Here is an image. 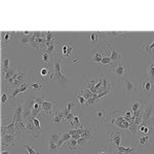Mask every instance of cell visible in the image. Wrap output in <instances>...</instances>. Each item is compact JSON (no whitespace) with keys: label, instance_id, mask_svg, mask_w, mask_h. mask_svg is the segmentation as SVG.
<instances>
[{"label":"cell","instance_id":"cell-1","mask_svg":"<svg viewBox=\"0 0 154 154\" xmlns=\"http://www.w3.org/2000/svg\"><path fill=\"white\" fill-rule=\"evenodd\" d=\"M65 72V64L63 63L60 57H57L54 60L53 66V80L60 86L68 85V79L64 74Z\"/></svg>","mask_w":154,"mask_h":154},{"label":"cell","instance_id":"cell-2","mask_svg":"<svg viewBox=\"0 0 154 154\" xmlns=\"http://www.w3.org/2000/svg\"><path fill=\"white\" fill-rule=\"evenodd\" d=\"M93 139L94 138H91V137H84V138H80L79 140L70 139V140L67 141V142L62 146V148H65L68 154H74V153L78 152V151H80L81 149L84 147V145H85L88 141L93 140Z\"/></svg>","mask_w":154,"mask_h":154},{"label":"cell","instance_id":"cell-3","mask_svg":"<svg viewBox=\"0 0 154 154\" xmlns=\"http://www.w3.org/2000/svg\"><path fill=\"white\" fill-rule=\"evenodd\" d=\"M142 123L145 125H148L151 128V131L153 134L154 130V103L149 102L147 105H144L143 110V118Z\"/></svg>","mask_w":154,"mask_h":154},{"label":"cell","instance_id":"cell-4","mask_svg":"<svg viewBox=\"0 0 154 154\" xmlns=\"http://www.w3.org/2000/svg\"><path fill=\"white\" fill-rule=\"evenodd\" d=\"M45 96L38 97V98H34L31 101L28 102L30 108H31V117H40V115L43 113V109H42V103L44 101Z\"/></svg>","mask_w":154,"mask_h":154},{"label":"cell","instance_id":"cell-5","mask_svg":"<svg viewBox=\"0 0 154 154\" xmlns=\"http://www.w3.org/2000/svg\"><path fill=\"white\" fill-rule=\"evenodd\" d=\"M110 121L116 128H118V130H122V131L130 130V123L123 118L122 114H120L118 111H115L113 114H111Z\"/></svg>","mask_w":154,"mask_h":154},{"label":"cell","instance_id":"cell-6","mask_svg":"<svg viewBox=\"0 0 154 154\" xmlns=\"http://www.w3.org/2000/svg\"><path fill=\"white\" fill-rule=\"evenodd\" d=\"M25 72L22 71H16V73L14 74L11 77H9L8 79L5 80V83L8 88H11L14 86H21L25 83Z\"/></svg>","mask_w":154,"mask_h":154},{"label":"cell","instance_id":"cell-7","mask_svg":"<svg viewBox=\"0 0 154 154\" xmlns=\"http://www.w3.org/2000/svg\"><path fill=\"white\" fill-rule=\"evenodd\" d=\"M35 72L43 80H53V68L48 64H40L35 68Z\"/></svg>","mask_w":154,"mask_h":154},{"label":"cell","instance_id":"cell-8","mask_svg":"<svg viewBox=\"0 0 154 154\" xmlns=\"http://www.w3.org/2000/svg\"><path fill=\"white\" fill-rule=\"evenodd\" d=\"M112 71L115 73V75L118 78H125L128 75V72H130V65L125 63H121L120 61L117 63H113L112 66Z\"/></svg>","mask_w":154,"mask_h":154},{"label":"cell","instance_id":"cell-9","mask_svg":"<svg viewBox=\"0 0 154 154\" xmlns=\"http://www.w3.org/2000/svg\"><path fill=\"white\" fill-rule=\"evenodd\" d=\"M74 43L71 41L63 42L58 46V57L60 58H70L73 54Z\"/></svg>","mask_w":154,"mask_h":154},{"label":"cell","instance_id":"cell-10","mask_svg":"<svg viewBox=\"0 0 154 154\" xmlns=\"http://www.w3.org/2000/svg\"><path fill=\"white\" fill-rule=\"evenodd\" d=\"M106 56L112 60L113 63H117V62L121 61V57H122V51L119 48H116L115 45L112 46V42H109V48L108 51H104Z\"/></svg>","mask_w":154,"mask_h":154},{"label":"cell","instance_id":"cell-11","mask_svg":"<svg viewBox=\"0 0 154 154\" xmlns=\"http://www.w3.org/2000/svg\"><path fill=\"white\" fill-rule=\"evenodd\" d=\"M58 108L57 105L54 103H53L51 101H49L48 99L44 98V101L42 103V109H43V113L48 114L51 117H53L54 114V111L56 109Z\"/></svg>","mask_w":154,"mask_h":154},{"label":"cell","instance_id":"cell-12","mask_svg":"<svg viewBox=\"0 0 154 154\" xmlns=\"http://www.w3.org/2000/svg\"><path fill=\"white\" fill-rule=\"evenodd\" d=\"M121 140H122V133H121L120 131H113V133H109L108 134L109 144H114L116 148L120 146Z\"/></svg>","mask_w":154,"mask_h":154},{"label":"cell","instance_id":"cell-13","mask_svg":"<svg viewBox=\"0 0 154 154\" xmlns=\"http://www.w3.org/2000/svg\"><path fill=\"white\" fill-rule=\"evenodd\" d=\"M17 134H14V135H2L1 136V145L2 147L3 146H11V147H16L17 144L14 142V139H16Z\"/></svg>","mask_w":154,"mask_h":154},{"label":"cell","instance_id":"cell-14","mask_svg":"<svg viewBox=\"0 0 154 154\" xmlns=\"http://www.w3.org/2000/svg\"><path fill=\"white\" fill-rule=\"evenodd\" d=\"M26 122V125H27V131L30 133V135L32 137H34V138H39L40 137V131H38L37 128H35V125H34L33 123V120H32V118H29L28 120L25 121Z\"/></svg>","mask_w":154,"mask_h":154},{"label":"cell","instance_id":"cell-15","mask_svg":"<svg viewBox=\"0 0 154 154\" xmlns=\"http://www.w3.org/2000/svg\"><path fill=\"white\" fill-rule=\"evenodd\" d=\"M14 135V134H17V131H16V121L11 118V121L8 125H2L1 126V136L2 135Z\"/></svg>","mask_w":154,"mask_h":154},{"label":"cell","instance_id":"cell-16","mask_svg":"<svg viewBox=\"0 0 154 154\" xmlns=\"http://www.w3.org/2000/svg\"><path fill=\"white\" fill-rule=\"evenodd\" d=\"M49 45L59 46L58 38H57L56 33H54V32H46V46H49Z\"/></svg>","mask_w":154,"mask_h":154},{"label":"cell","instance_id":"cell-17","mask_svg":"<svg viewBox=\"0 0 154 154\" xmlns=\"http://www.w3.org/2000/svg\"><path fill=\"white\" fill-rule=\"evenodd\" d=\"M142 51H144V54L148 57H152L154 56V38L153 40L149 43H144L142 45Z\"/></svg>","mask_w":154,"mask_h":154},{"label":"cell","instance_id":"cell-18","mask_svg":"<svg viewBox=\"0 0 154 154\" xmlns=\"http://www.w3.org/2000/svg\"><path fill=\"white\" fill-rule=\"evenodd\" d=\"M65 120V114H64V109L57 108L54 111V116L51 117V121L53 122H62Z\"/></svg>","mask_w":154,"mask_h":154},{"label":"cell","instance_id":"cell-19","mask_svg":"<svg viewBox=\"0 0 154 154\" xmlns=\"http://www.w3.org/2000/svg\"><path fill=\"white\" fill-rule=\"evenodd\" d=\"M146 74L149 77V80L152 82V84H154V59L151 60L146 66Z\"/></svg>","mask_w":154,"mask_h":154},{"label":"cell","instance_id":"cell-20","mask_svg":"<svg viewBox=\"0 0 154 154\" xmlns=\"http://www.w3.org/2000/svg\"><path fill=\"white\" fill-rule=\"evenodd\" d=\"M30 88H31V85H30V84H26V83H24L23 85H21V86H19V88H14V91H11V98H12V99H16V98H17V96L20 95V94H22V93H24V91H28V89H29Z\"/></svg>","mask_w":154,"mask_h":154},{"label":"cell","instance_id":"cell-21","mask_svg":"<svg viewBox=\"0 0 154 154\" xmlns=\"http://www.w3.org/2000/svg\"><path fill=\"white\" fill-rule=\"evenodd\" d=\"M122 116H123V118H125V120L130 123V125L134 122V120H135V113L133 112L131 109H128V108L123 109Z\"/></svg>","mask_w":154,"mask_h":154},{"label":"cell","instance_id":"cell-22","mask_svg":"<svg viewBox=\"0 0 154 154\" xmlns=\"http://www.w3.org/2000/svg\"><path fill=\"white\" fill-rule=\"evenodd\" d=\"M103 57H104V51H91V62L94 63V65H96V64H101Z\"/></svg>","mask_w":154,"mask_h":154},{"label":"cell","instance_id":"cell-23","mask_svg":"<svg viewBox=\"0 0 154 154\" xmlns=\"http://www.w3.org/2000/svg\"><path fill=\"white\" fill-rule=\"evenodd\" d=\"M95 117L98 119L100 122H105L107 119V113L104 108H98L95 111Z\"/></svg>","mask_w":154,"mask_h":154},{"label":"cell","instance_id":"cell-24","mask_svg":"<svg viewBox=\"0 0 154 154\" xmlns=\"http://www.w3.org/2000/svg\"><path fill=\"white\" fill-rule=\"evenodd\" d=\"M137 152L136 148H125L122 146H119L116 148V150L114 151V154H135Z\"/></svg>","mask_w":154,"mask_h":154},{"label":"cell","instance_id":"cell-25","mask_svg":"<svg viewBox=\"0 0 154 154\" xmlns=\"http://www.w3.org/2000/svg\"><path fill=\"white\" fill-rule=\"evenodd\" d=\"M78 106V103H77L76 101L74 100H69L67 102V106L66 108L64 109V114H65V118L68 116V114H70L72 112V110H73L75 107Z\"/></svg>","mask_w":154,"mask_h":154},{"label":"cell","instance_id":"cell-26","mask_svg":"<svg viewBox=\"0 0 154 154\" xmlns=\"http://www.w3.org/2000/svg\"><path fill=\"white\" fill-rule=\"evenodd\" d=\"M14 32H2L1 33V44H2V46H5L8 44V42L9 40H11V36L12 35H14Z\"/></svg>","mask_w":154,"mask_h":154},{"label":"cell","instance_id":"cell-27","mask_svg":"<svg viewBox=\"0 0 154 154\" xmlns=\"http://www.w3.org/2000/svg\"><path fill=\"white\" fill-rule=\"evenodd\" d=\"M152 82H151L150 80H146V81H142V82L140 83V89L141 91H143L144 93L148 94L151 91V89H152Z\"/></svg>","mask_w":154,"mask_h":154},{"label":"cell","instance_id":"cell-28","mask_svg":"<svg viewBox=\"0 0 154 154\" xmlns=\"http://www.w3.org/2000/svg\"><path fill=\"white\" fill-rule=\"evenodd\" d=\"M70 125H71V128H82L83 126L81 125V117L79 116H75L74 115L73 119L70 121Z\"/></svg>","mask_w":154,"mask_h":154},{"label":"cell","instance_id":"cell-29","mask_svg":"<svg viewBox=\"0 0 154 154\" xmlns=\"http://www.w3.org/2000/svg\"><path fill=\"white\" fill-rule=\"evenodd\" d=\"M70 139H72V136L70 135V134L68 133V131H66V133H64L63 135H62V138H61V140L59 141V143H58V147L59 148H62V146L65 144L67 141H69Z\"/></svg>","mask_w":154,"mask_h":154},{"label":"cell","instance_id":"cell-30","mask_svg":"<svg viewBox=\"0 0 154 154\" xmlns=\"http://www.w3.org/2000/svg\"><path fill=\"white\" fill-rule=\"evenodd\" d=\"M107 35L112 36L114 38H117V39H123L125 36L128 35V33H126V32H108Z\"/></svg>","mask_w":154,"mask_h":154},{"label":"cell","instance_id":"cell-31","mask_svg":"<svg viewBox=\"0 0 154 154\" xmlns=\"http://www.w3.org/2000/svg\"><path fill=\"white\" fill-rule=\"evenodd\" d=\"M9 63H11V60H9L8 58H3V60H2V73L5 74L7 73V72L9 71Z\"/></svg>","mask_w":154,"mask_h":154},{"label":"cell","instance_id":"cell-32","mask_svg":"<svg viewBox=\"0 0 154 154\" xmlns=\"http://www.w3.org/2000/svg\"><path fill=\"white\" fill-rule=\"evenodd\" d=\"M25 151H26L27 154H40L41 149H39V150H35L32 145H30V144H26V145H25Z\"/></svg>","mask_w":154,"mask_h":154},{"label":"cell","instance_id":"cell-33","mask_svg":"<svg viewBox=\"0 0 154 154\" xmlns=\"http://www.w3.org/2000/svg\"><path fill=\"white\" fill-rule=\"evenodd\" d=\"M61 138H62V136L60 135L59 131H51V139H49V141H53V142L58 144L59 141L61 140Z\"/></svg>","mask_w":154,"mask_h":154},{"label":"cell","instance_id":"cell-34","mask_svg":"<svg viewBox=\"0 0 154 154\" xmlns=\"http://www.w3.org/2000/svg\"><path fill=\"white\" fill-rule=\"evenodd\" d=\"M80 94L84 97V98H85L86 101L89 100V99H91V98H93V96H94V94L91 93V91H89V89H88V88L82 89V91H80Z\"/></svg>","mask_w":154,"mask_h":154},{"label":"cell","instance_id":"cell-35","mask_svg":"<svg viewBox=\"0 0 154 154\" xmlns=\"http://www.w3.org/2000/svg\"><path fill=\"white\" fill-rule=\"evenodd\" d=\"M138 131H140V133H142V134H145V135H146V134H149V133H152V131H151V128H149L148 125H143V123H141V125H140Z\"/></svg>","mask_w":154,"mask_h":154},{"label":"cell","instance_id":"cell-36","mask_svg":"<svg viewBox=\"0 0 154 154\" xmlns=\"http://www.w3.org/2000/svg\"><path fill=\"white\" fill-rule=\"evenodd\" d=\"M149 137L148 136H142L140 138V140H139V142H140V145L142 146V147H147L149 145Z\"/></svg>","mask_w":154,"mask_h":154},{"label":"cell","instance_id":"cell-37","mask_svg":"<svg viewBox=\"0 0 154 154\" xmlns=\"http://www.w3.org/2000/svg\"><path fill=\"white\" fill-rule=\"evenodd\" d=\"M48 149H49V152L51 153H57V151H58V144L53 142V141H49V145H48Z\"/></svg>","mask_w":154,"mask_h":154},{"label":"cell","instance_id":"cell-38","mask_svg":"<svg viewBox=\"0 0 154 154\" xmlns=\"http://www.w3.org/2000/svg\"><path fill=\"white\" fill-rule=\"evenodd\" d=\"M99 35H100V33H99V32H91V33H89V38H91V41L93 42V43L98 42Z\"/></svg>","mask_w":154,"mask_h":154},{"label":"cell","instance_id":"cell-39","mask_svg":"<svg viewBox=\"0 0 154 154\" xmlns=\"http://www.w3.org/2000/svg\"><path fill=\"white\" fill-rule=\"evenodd\" d=\"M41 62H42V63H44V64H48V65H49V62H51V54L44 51L43 54H42Z\"/></svg>","mask_w":154,"mask_h":154},{"label":"cell","instance_id":"cell-40","mask_svg":"<svg viewBox=\"0 0 154 154\" xmlns=\"http://www.w3.org/2000/svg\"><path fill=\"white\" fill-rule=\"evenodd\" d=\"M141 107H142V103H141L140 101H136V102H134L133 107H131V110H133L134 113H136L137 111L141 108Z\"/></svg>","mask_w":154,"mask_h":154},{"label":"cell","instance_id":"cell-41","mask_svg":"<svg viewBox=\"0 0 154 154\" xmlns=\"http://www.w3.org/2000/svg\"><path fill=\"white\" fill-rule=\"evenodd\" d=\"M112 63H113L112 60L109 58L108 56H106L105 53H104V57H103V59H102V62H101L102 65H108V64H112Z\"/></svg>","mask_w":154,"mask_h":154},{"label":"cell","instance_id":"cell-42","mask_svg":"<svg viewBox=\"0 0 154 154\" xmlns=\"http://www.w3.org/2000/svg\"><path fill=\"white\" fill-rule=\"evenodd\" d=\"M32 120H33V123H34V125H35V128H36L38 131H41L40 117H34V118H32Z\"/></svg>","mask_w":154,"mask_h":154},{"label":"cell","instance_id":"cell-43","mask_svg":"<svg viewBox=\"0 0 154 154\" xmlns=\"http://www.w3.org/2000/svg\"><path fill=\"white\" fill-rule=\"evenodd\" d=\"M76 96H77V100H78V103L80 104V106L81 105H85V104H86L85 98H84V97L81 95V94H79V93H77Z\"/></svg>","mask_w":154,"mask_h":154},{"label":"cell","instance_id":"cell-44","mask_svg":"<svg viewBox=\"0 0 154 154\" xmlns=\"http://www.w3.org/2000/svg\"><path fill=\"white\" fill-rule=\"evenodd\" d=\"M125 82V88H126V91H134V89H135V85H134L131 81H130V80H128V79H126Z\"/></svg>","mask_w":154,"mask_h":154},{"label":"cell","instance_id":"cell-45","mask_svg":"<svg viewBox=\"0 0 154 154\" xmlns=\"http://www.w3.org/2000/svg\"><path fill=\"white\" fill-rule=\"evenodd\" d=\"M7 101H8V95H7L6 93H2V95H1V105H2V108L4 107V104L7 103Z\"/></svg>","mask_w":154,"mask_h":154},{"label":"cell","instance_id":"cell-46","mask_svg":"<svg viewBox=\"0 0 154 154\" xmlns=\"http://www.w3.org/2000/svg\"><path fill=\"white\" fill-rule=\"evenodd\" d=\"M31 85V88L34 89V91H40L42 85L41 83H33V84H30Z\"/></svg>","mask_w":154,"mask_h":154},{"label":"cell","instance_id":"cell-47","mask_svg":"<svg viewBox=\"0 0 154 154\" xmlns=\"http://www.w3.org/2000/svg\"><path fill=\"white\" fill-rule=\"evenodd\" d=\"M97 154H110V151L108 148H101L97 151Z\"/></svg>","mask_w":154,"mask_h":154},{"label":"cell","instance_id":"cell-48","mask_svg":"<svg viewBox=\"0 0 154 154\" xmlns=\"http://www.w3.org/2000/svg\"><path fill=\"white\" fill-rule=\"evenodd\" d=\"M1 154H11V152H9V151H7V150H3V149H2Z\"/></svg>","mask_w":154,"mask_h":154}]
</instances>
